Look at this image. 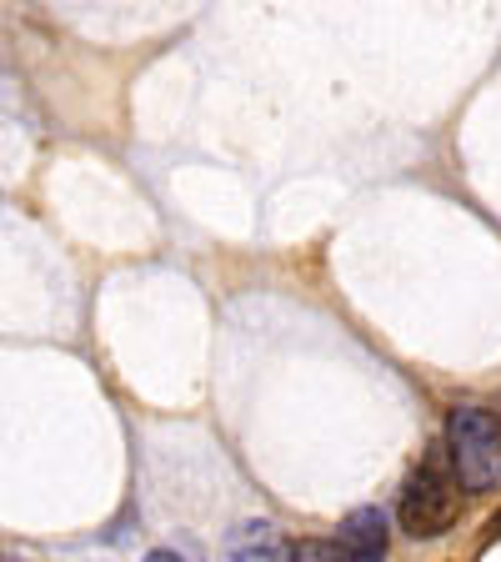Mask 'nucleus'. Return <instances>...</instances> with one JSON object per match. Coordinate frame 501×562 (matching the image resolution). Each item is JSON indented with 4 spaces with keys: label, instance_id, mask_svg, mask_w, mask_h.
<instances>
[{
    "label": "nucleus",
    "instance_id": "nucleus-3",
    "mask_svg": "<svg viewBox=\"0 0 501 562\" xmlns=\"http://www.w3.org/2000/svg\"><path fill=\"white\" fill-rule=\"evenodd\" d=\"M337 548H341L346 562H386V517H382V507H356V513L341 522Z\"/></svg>",
    "mask_w": 501,
    "mask_h": 562
},
{
    "label": "nucleus",
    "instance_id": "nucleus-7",
    "mask_svg": "<svg viewBox=\"0 0 501 562\" xmlns=\"http://www.w3.org/2000/svg\"><path fill=\"white\" fill-rule=\"evenodd\" d=\"M491 538H501V513H497V517H491Z\"/></svg>",
    "mask_w": 501,
    "mask_h": 562
},
{
    "label": "nucleus",
    "instance_id": "nucleus-2",
    "mask_svg": "<svg viewBox=\"0 0 501 562\" xmlns=\"http://www.w3.org/2000/svg\"><path fill=\"white\" fill-rule=\"evenodd\" d=\"M446 457L467 492L501 487V422L487 407H456L446 422Z\"/></svg>",
    "mask_w": 501,
    "mask_h": 562
},
{
    "label": "nucleus",
    "instance_id": "nucleus-1",
    "mask_svg": "<svg viewBox=\"0 0 501 562\" xmlns=\"http://www.w3.org/2000/svg\"><path fill=\"white\" fill-rule=\"evenodd\" d=\"M462 513V482L452 472L446 442L421 457V468L411 472L407 492H401V527L411 538H442Z\"/></svg>",
    "mask_w": 501,
    "mask_h": 562
},
{
    "label": "nucleus",
    "instance_id": "nucleus-6",
    "mask_svg": "<svg viewBox=\"0 0 501 562\" xmlns=\"http://www.w3.org/2000/svg\"><path fill=\"white\" fill-rule=\"evenodd\" d=\"M140 562H186V558H181V552H166V548H156V552H146V558H140Z\"/></svg>",
    "mask_w": 501,
    "mask_h": 562
},
{
    "label": "nucleus",
    "instance_id": "nucleus-4",
    "mask_svg": "<svg viewBox=\"0 0 501 562\" xmlns=\"http://www.w3.org/2000/svg\"><path fill=\"white\" fill-rule=\"evenodd\" d=\"M231 562H286V552H281V538L271 522H241L231 538Z\"/></svg>",
    "mask_w": 501,
    "mask_h": 562
},
{
    "label": "nucleus",
    "instance_id": "nucleus-5",
    "mask_svg": "<svg viewBox=\"0 0 501 562\" xmlns=\"http://www.w3.org/2000/svg\"><path fill=\"white\" fill-rule=\"evenodd\" d=\"M286 562H346V558H341L337 542L306 538V542H292V548H286Z\"/></svg>",
    "mask_w": 501,
    "mask_h": 562
}]
</instances>
